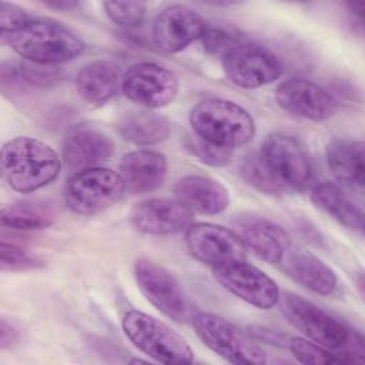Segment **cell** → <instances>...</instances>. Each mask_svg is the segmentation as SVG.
<instances>
[{"instance_id":"obj_4","label":"cell","mask_w":365,"mask_h":365,"mask_svg":"<svg viewBox=\"0 0 365 365\" xmlns=\"http://www.w3.org/2000/svg\"><path fill=\"white\" fill-rule=\"evenodd\" d=\"M188 118L195 135L231 150L248 144L255 135L251 114L230 100H201L191 108Z\"/></svg>"},{"instance_id":"obj_23","label":"cell","mask_w":365,"mask_h":365,"mask_svg":"<svg viewBox=\"0 0 365 365\" xmlns=\"http://www.w3.org/2000/svg\"><path fill=\"white\" fill-rule=\"evenodd\" d=\"M325 155L328 168L336 180L352 188H364V141L352 138H334L328 143Z\"/></svg>"},{"instance_id":"obj_25","label":"cell","mask_w":365,"mask_h":365,"mask_svg":"<svg viewBox=\"0 0 365 365\" xmlns=\"http://www.w3.org/2000/svg\"><path fill=\"white\" fill-rule=\"evenodd\" d=\"M118 134L135 145H150L165 140L171 131L170 121L153 111H127L117 120Z\"/></svg>"},{"instance_id":"obj_8","label":"cell","mask_w":365,"mask_h":365,"mask_svg":"<svg viewBox=\"0 0 365 365\" xmlns=\"http://www.w3.org/2000/svg\"><path fill=\"white\" fill-rule=\"evenodd\" d=\"M178 78L154 61H138L127 67L121 77L123 94L144 108H161L173 103L178 94Z\"/></svg>"},{"instance_id":"obj_9","label":"cell","mask_w":365,"mask_h":365,"mask_svg":"<svg viewBox=\"0 0 365 365\" xmlns=\"http://www.w3.org/2000/svg\"><path fill=\"white\" fill-rule=\"evenodd\" d=\"M227 80L241 88H258L282 76L279 58L268 48L252 43H237L222 54Z\"/></svg>"},{"instance_id":"obj_2","label":"cell","mask_w":365,"mask_h":365,"mask_svg":"<svg viewBox=\"0 0 365 365\" xmlns=\"http://www.w3.org/2000/svg\"><path fill=\"white\" fill-rule=\"evenodd\" d=\"M0 168L11 190L29 194L58 177L61 160L51 145L38 138L14 137L3 144Z\"/></svg>"},{"instance_id":"obj_20","label":"cell","mask_w":365,"mask_h":365,"mask_svg":"<svg viewBox=\"0 0 365 365\" xmlns=\"http://www.w3.org/2000/svg\"><path fill=\"white\" fill-rule=\"evenodd\" d=\"M279 264L288 278L314 294L331 295L336 289L338 281L331 267L305 250L289 247Z\"/></svg>"},{"instance_id":"obj_17","label":"cell","mask_w":365,"mask_h":365,"mask_svg":"<svg viewBox=\"0 0 365 365\" xmlns=\"http://www.w3.org/2000/svg\"><path fill=\"white\" fill-rule=\"evenodd\" d=\"M232 227L244 247L268 264H279L291 247L287 232L265 217L241 214L232 220Z\"/></svg>"},{"instance_id":"obj_31","label":"cell","mask_w":365,"mask_h":365,"mask_svg":"<svg viewBox=\"0 0 365 365\" xmlns=\"http://www.w3.org/2000/svg\"><path fill=\"white\" fill-rule=\"evenodd\" d=\"M190 148L194 155L204 164L211 167H224L227 165L231 158L234 150L217 145L211 141H207L198 135H192L190 140Z\"/></svg>"},{"instance_id":"obj_29","label":"cell","mask_w":365,"mask_h":365,"mask_svg":"<svg viewBox=\"0 0 365 365\" xmlns=\"http://www.w3.org/2000/svg\"><path fill=\"white\" fill-rule=\"evenodd\" d=\"M103 7L107 17L121 27L140 26L147 13L144 1H106Z\"/></svg>"},{"instance_id":"obj_22","label":"cell","mask_w":365,"mask_h":365,"mask_svg":"<svg viewBox=\"0 0 365 365\" xmlns=\"http://www.w3.org/2000/svg\"><path fill=\"white\" fill-rule=\"evenodd\" d=\"M120 66L111 60H94L84 64L76 74L77 94L87 104L98 106L111 100L121 88Z\"/></svg>"},{"instance_id":"obj_12","label":"cell","mask_w":365,"mask_h":365,"mask_svg":"<svg viewBox=\"0 0 365 365\" xmlns=\"http://www.w3.org/2000/svg\"><path fill=\"white\" fill-rule=\"evenodd\" d=\"M134 278L145 299L175 322H184L188 317L185 294L175 277L164 267L140 258L134 264Z\"/></svg>"},{"instance_id":"obj_3","label":"cell","mask_w":365,"mask_h":365,"mask_svg":"<svg viewBox=\"0 0 365 365\" xmlns=\"http://www.w3.org/2000/svg\"><path fill=\"white\" fill-rule=\"evenodd\" d=\"M26 61L53 66L71 61L84 53V41L68 27L47 19H30L21 29L3 37Z\"/></svg>"},{"instance_id":"obj_35","label":"cell","mask_w":365,"mask_h":365,"mask_svg":"<svg viewBox=\"0 0 365 365\" xmlns=\"http://www.w3.org/2000/svg\"><path fill=\"white\" fill-rule=\"evenodd\" d=\"M364 9H365V4L362 1L346 3L349 21L354 26V30H358L359 33H362L364 30Z\"/></svg>"},{"instance_id":"obj_16","label":"cell","mask_w":365,"mask_h":365,"mask_svg":"<svg viewBox=\"0 0 365 365\" xmlns=\"http://www.w3.org/2000/svg\"><path fill=\"white\" fill-rule=\"evenodd\" d=\"M192 214L177 200L150 198L133 205L130 222L143 234L170 235L187 231L192 225Z\"/></svg>"},{"instance_id":"obj_36","label":"cell","mask_w":365,"mask_h":365,"mask_svg":"<svg viewBox=\"0 0 365 365\" xmlns=\"http://www.w3.org/2000/svg\"><path fill=\"white\" fill-rule=\"evenodd\" d=\"M44 6L54 10H73L78 6V3L77 1H46Z\"/></svg>"},{"instance_id":"obj_21","label":"cell","mask_w":365,"mask_h":365,"mask_svg":"<svg viewBox=\"0 0 365 365\" xmlns=\"http://www.w3.org/2000/svg\"><path fill=\"white\" fill-rule=\"evenodd\" d=\"M167 170L168 164L164 154L153 150H135L121 158L118 174L128 191L144 194L163 185Z\"/></svg>"},{"instance_id":"obj_5","label":"cell","mask_w":365,"mask_h":365,"mask_svg":"<svg viewBox=\"0 0 365 365\" xmlns=\"http://www.w3.org/2000/svg\"><path fill=\"white\" fill-rule=\"evenodd\" d=\"M124 335L141 352L161 364H191L192 349L170 325L145 312L130 309L121 318Z\"/></svg>"},{"instance_id":"obj_10","label":"cell","mask_w":365,"mask_h":365,"mask_svg":"<svg viewBox=\"0 0 365 365\" xmlns=\"http://www.w3.org/2000/svg\"><path fill=\"white\" fill-rule=\"evenodd\" d=\"M261 155L284 187L302 191L311 185L314 178L312 161L305 145L295 135L279 131L268 134Z\"/></svg>"},{"instance_id":"obj_27","label":"cell","mask_w":365,"mask_h":365,"mask_svg":"<svg viewBox=\"0 0 365 365\" xmlns=\"http://www.w3.org/2000/svg\"><path fill=\"white\" fill-rule=\"evenodd\" d=\"M242 180L252 188L268 195L281 194L284 190L282 182L271 171L264 157L259 154H250L244 158L240 168Z\"/></svg>"},{"instance_id":"obj_26","label":"cell","mask_w":365,"mask_h":365,"mask_svg":"<svg viewBox=\"0 0 365 365\" xmlns=\"http://www.w3.org/2000/svg\"><path fill=\"white\" fill-rule=\"evenodd\" d=\"M1 225L17 231L46 230L56 221V212L50 204L40 200H19L1 207Z\"/></svg>"},{"instance_id":"obj_19","label":"cell","mask_w":365,"mask_h":365,"mask_svg":"<svg viewBox=\"0 0 365 365\" xmlns=\"http://www.w3.org/2000/svg\"><path fill=\"white\" fill-rule=\"evenodd\" d=\"M177 201L191 212L215 215L225 211L230 205L228 190L217 180L207 175H184L174 184Z\"/></svg>"},{"instance_id":"obj_1","label":"cell","mask_w":365,"mask_h":365,"mask_svg":"<svg viewBox=\"0 0 365 365\" xmlns=\"http://www.w3.org/2000/svg\"><path fill=\"white\" fill-rule=\"evenodd\" d=\"M279 302L288 322L307 339L332 351L344 364L364 362L365 344L359 331L299 295L285 294Z\"/></svg>"},{"instance_id":"obj_13","label":"cell","mask_w":365,"mask_h":365,"mask_svg":"<svg viewBox=\"0 0 365 365\" xmlns=\"http://www.w3.org/2000/svg\"><path fill=\"white\" fill-rule=\"evenodd\" d=\"M185 242L190 254L211 268L245 259L247 248L240 237L218 224H192L185 232Z\"/></svg>"},{"instance_id":"obj_24","label":"cell","mask_w":365,"mask_h":365,"mask_svg":"<svg viewBox=\"0 0 365 365\" xmlns=\"http://www.w3.org/2000/svg\"><path fill=\"white\" fill-rule=\"evenodd\" d=\"M312 202L348 230L362 232L364 212L361 207L334 182H319L311 190Z\"/></svg>"},{"instance_id":"obj_7","label":"cell","mask_w":365,"mask_h":365,"mask_svg":"<svg viewBox=\"0 0 365 365\" xmlns=\"http://www.w3.org/2000/svg\"><path fill=\"white\" fill-rule=\"evenodd\" d=\"M191 325L201 342L228 362L247 365L267 362L264 349L242 329L220 315L200 311L192 315Z\"/></svg>"},{"instance_id":"obj_14","label":"cell","mask_w":365,"mask_h":365,"mask_svg":"<svg viewBox=\"0 0 365 365\" xmlns=\"http://www.w3.org/2000/svg\"><path fill=\"white\" fill-rule=\"evenodd\" d=\"M275 101L285 113L308 121H325L336 111V101L321 86L304 80L288 78L278 84Z\"/></svg>"},{"instance_id":"obj_18","label":"cell","mask_w":365,"mask_h":365,"mask_svg":"<svg viewBox=\"0 0 365 365\" xmlns=\"http://www.w3.org/2000/svg\"><path fill=\"white\" fill-rule=\"evenodd\" d=\"M115 151V143L106 133L80 125L71 128L61 147L64 164L76 171L97 167L98 163L107 161Z\"/></svg>"},{"instance_id":"obj_6","label":"cell","mask_w":365,"mask_h":365,"mask_svg":"<svg viewBox=\"0 0 365 365\" xmlns=\"http://www.w3.org/2000/svg\"><path fill=\"white\" fill-rule=\"evenodd\" d=\"M125 190V184L117 171L90 167L76 171L67 178L64 201L78 215H94L117 204Z\"/></svg>"},{"instance_id":"obj_34","label":"cell","mask_w":365,"mask_h":365,"mask_svg":"<svg viewBox=\"0 0 365 365\" xmlns=\"http://www.w3.org/2000/svg\"><path fill=\"white\" fill-rule=\"evenodd\" d=\"M19 336L20 335L16 327L11 322H9L6 318H3L0 321V348L3 351L13 348V345L17 344Z\"/></svg>"},{"instance_id":"obj_28","label":"cell","mask_w":365,"mask_h":365,"mask_svg":"<svg viewBox=\"0 0 365 365\" xmlns=\"http://www.w3.org/2000/svg\"><path fill=\"white\" fill-rule=\"evenodd\" d=\"M289 351L301 364H344L332 351L307 339L294 336L289 341Z\"/></svg>"},{"instance_id":"obj_33","label":"cell","mask_w":365,"mask_h":365,"mask_svg":"<svg viewBox=\"0 0 365 365\" xmlns=\"http://www.w3.org/2000/svg\"><path fill=\"white\" fill-rule=\"evenodd\" d=\"M204 47L207 51L210 53H225L227 50H230L234 44H237L235 38L227 33L225 30L221 29H211L208 27L207 31L204 33V36L201 37Z\"/></svg>"},{"instance_id":"obj_15","label":"cell","mask_w":365,"mask_h":365,"mask_svg":"<svg viewBox=\"0 0 365 365\" xmlns=\"http://www.w3.org/2000/svg\"><path fill=\"white\" fill-rule=\"evenodd\" d=\"M208 26L205 20L184 4L163 9L153 23V41L165 53H178L192 41L201 38Z\"/></svg>"},{"instance_id":"obj_11","label":"cell","mask_w":365,"mask_h":365,"mask_svg":"<svg viewBox=\"0 0 365 365\" xmlns=\"http://www.w3.org/2000/svg\"><path fill=\"white\" fill-rule=\"evenodd\" d=\"M211 269L215 281L224 289L255 308L271 309L279 302L281 292L277 282L245 259L217 265Z\"/></svg>"},{"instance_id":"obj_32","label":"cell","mask_w":365,"mask_h":365,"mask_svg":"<svg viewBox=\"0 0 365 365\" xmlns=\"http://www.w3.org/2000/svg\"><path fill=\"white\" fill-rule=\"evenodd\" d=\"M29 20H30L29 14L20 6L9 1L0 3V31L3 37L17 31Z\"/></svg>"},{"instance_id":"obj_30","label":"cell","mask_w":365,"mask_h":365,"mask_svg":"<svg viewBox=\"0 0 365 365\" xmlns=\"http://www.w3.org/2000/svg\"><path fill=\"white\" fill-rule=\"evenodd\" d=\"M44 267V261L37 255L4 240L0 242V268L1 271H29Z\"/></svg>"}]
</instances>
